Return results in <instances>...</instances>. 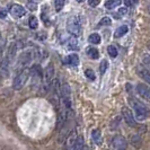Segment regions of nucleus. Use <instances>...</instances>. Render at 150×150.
Listing matches in <instances>:
<instances>
[{"label": "nucleus", "instance_id": "cd10ccee", "mask_svg": "<svg viewBox=\"0 0 150 150\" xmlns=\"http://www.w3.org/2000/svg\"><path fill=\"white\" fill-rule=\"evenodd\" d=\"M6 16H7V13H6L5 10H1V9H0V18L4 19V18H6Z\"/></svg>", "mask_w": 150, "mask_h": 150}, {"label": "nucleus", "instance_id": "393cba45", "mask_svg": "<svg viewBox=\"0 0 150 150\" xmlns=\"http://www.w3.org/2000/svg\"><path fill=\"white\" fill-rule=\"evenodd\" d=\"M107 68H108V62L106 60H103L100 62V66H99V70H100V74L102 75H104L106 72V70H107Z\"/></svg>", "mask_w": 150, "mask_h": 150}, {"label": "nucleus", "instance_id": "c756f323", "mask_svg": "<svg viewBox=\"0 0 150 150\" xmlns=\"http://www.w3.org/2000/svg\"><path fill=\"white\" fill-rule=\"evenodd\" d=\"M124 1V5L127 6V7H130L131 5H132V0H123Z\"/></svg>", "mask_w": 150, "mask_h": 150}, {"label": "nucleus", "instance_id": "7c9ffc66", "mask_svg": "<svg viewBox=\"0 0 150 150\" xmlns=\"http://www.w3.org/2000/svg\"><path fill=\"white\" fill-rule=\"evenodd\" d=\"M1 54H2V47L0 46V58H1Z\"/></svg>", "mask_w": 150, "mask_h": 150}, {"label": "nucleus", "instance_id": "c85d7f7f", "mask_svg": "<svg viewBox=\"0 0 150 150\" xmlns=\"http://www.w3.org/2000/svg\"><path fill=\"white\" fill-rule=\"evenodd\" d=\"M119 13H120L121 15H125V14L128 13V9H127V8H120Z\"/></svg>", "mask_w": 150, "mask_h": 150}, {"label": "nucleus", "instance_id": "7ed1b4c3", "mask_svg": "<svg viewBox=\"0 0 150 150\" xmlns=\"http://www.w3.org/2000/svg\"><path fill=\"white\" fill-rule=\"evenodd\" d=\"M28 77H30V72H28V71H25V70L21 71V72L14 78L13 88H14L15 90H21L23 87L25 86V83H27Z\"/></svg>", "mask_w": 150, "mask_h": 150}, {"label": "nucleus", "instance_id": "72a5a7b5", "mask_svg": "<svg viewBox=\"0 0 150 150\" xmlns=\"http://www.w3.org/2000/svg\"><path fill=\"white\" fill-rule=\"evenodd\" d=\"M0 85H1V78H0Z\"/></svg>", "mask_w": 150, "mask_h": 150}, {"label": "nucleus", "instance_id": "2eb2a0df", "mask_svg": "<svg viewBox=\"0 0 150 150\" xmlns=\"http://www.w3.org/2000/svg\"><path fill=\"white\" fill-rule=\"evenodd\" d=\"M86 52L88 54V57H89L90 59H93V60H96L99 57V52H98L97 49H95V47H88Z\"/></svg>", "mask_w": 150, "mask_h": 150}, {"label": "nucleus", "instance_id": "473e14b6", "mask_svg": "<svg viewBox=\"0 0 150 150\" xmlns=\"http://www.w3.org/2000/svg\"><path fill=\"white\" fill-rule=\"evenodd\" d=\"M138 1H139V0H133V2H135V4H137V2H138Z\"/></svg>", "mask_w": 150, "mask_h": 150}, {"label": "nucleus", "instance_id": "1a4fd4ad", "mask_svg": "<svg viewBox=\"0 0 150 150\" xmlns=\"http://www.w3.org/2000/svg\"><path fill=\"white\" fill-rule=\"evenodd\" d=\"M32 60V55H30V52H24L23 54H21L19 57V60H18V63L21 67H26L28 63Z\"/></svg>", "mask_w": 150, "mask_h": 150}, {"label": "nucleus", "instance_id": "423d86ee", "mask_svg": "<svg viewBox=\"0 0 150 150\" xmlns=\"http://www.w3.org/2000/svg\"><path fill=\"white\" fill-rule=\"evenodd\" d=\"M122 116H123L124 121L128 123L129 125H134L135 124L133 113H132V111H131L129 107H123V108H122Z\"/></svg>", "mask_w": 150, "mask_h": 150}, {"label": "nucleus", "instance_id": "412c9836", "mask_svg": "<svg viewBox=\"0 0 150 150\" xmlns=\"http://www.w3.org/2000/svg\"><path fill=\"white\" fill-rule=\"evenodd\" d=\"M28 24H30V27L32 30H36L38 27V18L35 16H32L30 17V21H28Z\"/></svg>", "mask_w": 150, "mask_h": 150}, {"label": "nucleus", "instance_id": "9d476101", "mask_svg": "<svg viewBox=\"0 0 150 150\" xmlns=\"http://www.w3.org/2000/svg\"><path fill=\"white\" fill-rule=\"evenodd\" d=\"M9 66H10V61L5 58V60L0 63V76L1 77L8 76V74H9Z\"/></svg>", "mask_w": 150, "mask_h": 150}, {"label": "nucleus", "instance_id": "aec40b11", "mask_svg": "<svg viewBox=\"0 0 150 150\" xmlns=\"http://www.w3.org/2000/svg\"><path fill=\"white\" fill-rule=\"evenodd\" d=\"M68 47L70 50H78V42L76 40V36L69 38V41H68Z\"/></svg>", "mask_w": 150, "mask_h": 150}, {"label": "nucleus", "instance_id": "dca6fc26", "mask_svg": "<svg viewBox=\"0 0 150 150\" xmlns=\"http://www.w3.org/2000/svg\"><path fill=\"white\" fill-rule=\"evenodd\" d=\"M91 138H93L94 142L96 143V144H100L102 143V134H100L99 130H94L91 132Z\"/></svg>", "mask_w": 150, "mask_h": 150}, {"label": "nucleus", "instance_id": "4be33fe9", "mask_svg": "<svg viewBox=\"0 0 150 150\" xmlns=\"http://www.w3.org/2000/svg\"><path fill=\"white\" fill-rule=\"evenodd\" d=\"M107 52L110 54V57L111 58H116L117 57V49L114 46V45H110L108 47H107Z\"/></svg>", "mask_w": 150, "mask_h": 150}, {"label": "nucleus", "instance_id": "4468645a", "mask_svg": "<svg viewBox=\"0 0 150 150\" xmlns=\"http://www.w3.org/2000/svg\"><path fill=\"white\" fill-rule=\"evenodd\" d=\"M128 30H129V28H128V26L127 25H122V26H120L117 30H115V33H114V36L115 38H122V36H124L127 33H128Z\"/></svg>", "mask_w": 150, "mask_h": 150}, {"label": "nucleus", "instance_id": "b1692460", "mask_svg": "<svg viewBox=\"0 0 150 150\" xmlns=\"http://www.w3.org/2000/svg\"><path fill=\"white\" fill-rule=\"evenodd\" d=\"M112 24V21H111V18L110 17H103L99 23H98V26H108V25H111Z\"/></svg>", "mask_w": 150, "mask_h": 150}, {"label": "nucleus", "instance_id": "39448f33", "mask_svg": "<svg viewBox=\"0 0 150 150\" xmlns=\"http://www.w3.org/2000/svg\"><path fill=\"white\" fill-rule=\"evenodd\" d=\"M112 146L114 149L116 150H125L128 147L127 139L122 135H115L112 139Z\"/></svg>", "mask_w": 150, "mask_h": 150}, {"label": "nucleus", "instance_id": "2f4dec72", "mask_svg": "<svg viewBox=\"0 0 150 150\" xmlns=\"http://www.w3.org/2000/svg\"><path fill=\"white\" fill-rule=\"evenodd\" d=\"M78 2H83V1H85V0H77Z\"/></svg>", "mask_w": 150, "mask_h": 150}, {"label": "nucleus", "instance_id": "6e6552de", "mask_svg": "<svg viewBox=\"0 0 150 150\" xmlns=\"http://www.w3.org/2000/svg\"><path fill=\"white\" fill-rule=\"evenodd\" d=\"M137 91H138V94L142 98H144L146 100H149L150 99V90L147 85L139 83V85L137 86Z\"/></svg>", "mask_w": 150, "mask_h": 150}, {"label": "nucleus", "instance_id": "f3484780", "mask_svg": "<svg viewBox=\"0 0 150 150\" xmlns=\"http://www.w3.org/2000/svg\"><path fill=\"white\" fill-rule=\"evenodd\" d=\"M122 4V0H107L105 2V7L107 9H114L115 7L120 6Z\"/></svg>", "mask_w": 150, "mask_h": 150}, {"label": "nucleus", "instance_id": "ddd939ff", "mask_svg": "<svg viewBox=\"0 0 150 150\" xmlns=\"http://www.w3.org/2000/svg\"><path fill=\"white\" fill-rule=\"evenodd\" d=\"M16 52H17V46H16V43H11V44H10V46H9V49H8V53H7L6 59L11 62V61H13V59L15 58Z\"/></svg>", "mask_w": 150, "mask_h": 150}, {"label": "nucleus", "instance_id": "9b49d317", "mask_svg": "<svg viewBox=\"0 0 150 150\" xmlns=\"http://www.w3.org/2000/svg\"><path fill=\"white\" fill-rule=\"evenodd\" d=\"M138 74H139V76L142 78L146 83H150V74H149V70H148L147 68H144L143 66L140 68H138Z\"/></svg>", "mask_w": 150, "mask_h": 150}, {"label": "nucleus", "instance_id": "5701e85b", "mask_svg": "<svg viewBox=\"0 0 150 150\" xmlns=\"http://www.w3.org/2000/svg\"><path fill=\"white\" fill-rule=\"evenodd\" d=\"M64 4H66V0H54L55 10H57V11H60L61 9L64 7Z\"/></svg>", "mask_w": 150, "mask_h": 150}, {"label": "nucleus", "instance_id": "a211bd4d", "mask_svg": "<svg viewBox=\"0 0 150 150\" xmlns=\"http://www.w3.org/2000/svg\"><path fill=\"white\" fill-rule=\"evenodd\" d=\"M83 138H77L75 143L71 146V150H83Z\"/></svg>", "mask_w": 150, "mask_h": 150}, {"label": "nucleus", "instance_id": "0eeeda50", "mask_svg": "<svg viewBox=\"0 0 150 150\" xmlns=\"http://www.w3.org/2000/svg\"><path fill=\"white\" fill-rule=\"evenodd\" d=\"M25 14H26V10L21 5H13L11 8H10V15L13 16V17H15V18L23 17Z\"/></svg>", "mask_w": 150, "mask_h": 150}, {"label": "nucleus", "instance_id": "6ab92c4d", "mask_svg": "<svg viewBox=\"0 0 150 150\" xmlns=\"http://www.w3.org/2000/svg\"><path fill=\"white\" fill-rule=\"evenodd\" d=\"M88 41H89L90 43H93V44H99L100 43V36H99V34H97V33H93V34L89 35Z\"/></svg>", "mask_w": 150, "mask_h": 150}, {"label": "nucleus", "instance_id": "f03ea898", "mask_svg": "<svg viewBox=\"0 0 150 150\" xmlns=\"http://www.w3.org/2000/svg\"><path fill=\"white\" fill-rule=\"evenodd\" d=\"M67 30L74 36H79L81 33V23L78 17H70L67 22Z\"/></svg>", "mask_w": 150, "mask_h": 150}, {"label": "nucleus", "instance_id": "a878e982", "mask_svg": "<svg viewBox=\"0 0 150 150\" xmlns=\"http://www.w3.org/2000/svg\"><path fill=\"white\" fill-rule=\"evenodd\" d=\"M85 75H86V77H87L88 79H90V80H95V72H94L91 69H87V70L85 71Z\"/></svg>", "mask_w": 150, "mask_h": 150}, {"label": "nucleus", "instance_id": "20e7f679", "mask_svg": "<svg viewBox=\"0 0 150 150\" xmlns=\"http://www.w3.org/2000/svg\"><path fill=\"white\" fill-rule=\"evenodd\" d=\"M53 75H54V67H53L52 63H50L46 69H45L44 72V93H46L47 90L50 89L51 85H52V79H53Z\"/></svg>", "mask_w": 150, "mask_h": 150}, {"label": "nucleus", "instance_id": "f8f14e48", "mask_svg": "<svg viewBox=\"0 0 150 150\" xmlns=\"http://www.w3.org/2000/svg\"><path fill=\"white\" fill-rule=\"evenodd\" d=\"M64 62L68 63V64H70V66H78V63H79V58H78V55L77 54H70V55H68L67 58L64 59Z\"/></svg>", "mask_w": 150, "mask_h": 150}, {"label": "nucleus", "instance_id": "bb28decb", "mask_svg": "<svg viewBox=\"0 0 150 150\" xmlns=\"http://www.w3.org/2000/svg\"><path fill=\"white\" fill-rule=\"evenodd\" d=\"M88 4H89L91 7H96L98 4H99V1L98 0H88Z\"/></svg>", "mask_w": 150, "mask_h": 150}, {"label": "nucleus", "instance_id": "f257e3e1", "mask_svg": "<svg viewBox=\"0 0 150 150\" xmlns=\"http://www.w3.org/2000/svg\"><path fill=\"white\" fill-rule=\"evenodd\" d=\"M130 100V104L133 107V111H134L135 114V119L138 121H144L148 116V110L147 107L143 105L142 103H140L138 99H135L134 97H130L129 98Z\"/></svg>", "mask_w": 150, "mask_h": 150}]
</instances>
